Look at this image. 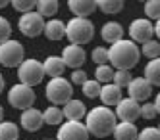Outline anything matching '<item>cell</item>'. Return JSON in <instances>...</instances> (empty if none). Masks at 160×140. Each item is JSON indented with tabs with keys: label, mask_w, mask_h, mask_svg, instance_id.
<instances>
[{
	"label": "cell",
	"mask_w": 160,
	"mask_h": 140,
	"mask_svg": "<svg viewBox=\"0 0 160 140\" xmlns=\"http://www.w3.org/2000/svg\"><path fill=\"white\" fill-rule=\"evenodd\" d=\"M44 96L50 102V106H58L60 104L64 106L66 102H70L73 98V88H72V83L64 77H56V79H50L47 83V88H44Z\"/></svg>",
	"instance_id": "cell-4"
},
{
	"label": "cell",
	"mask_w": 160,
	"mask_h": 140,
	"mask_svg": "<svg viewBox=\"0 0 160 140\" xmlns=\"http://www.w3.org/2000/svg\"><path fill=\"white\" fill-rule=\"evenodd\" d=\"M154 108H156V111H158V115H160V92H158L156 98H154Z\"/></svg>",
	"instance_id": "cell-39"
},
{
	"label": "cell",
	"mask_w": 160,
	"mask_h": 140,
	"mask_svg": "<svg viewBox=\"0 0 160 140\" xmlns=\"http://www.w3.org/2000/svg\"><path fill=\"white\" fill-rule=\"evenodd\" d=\"M35 100H37L35 90H33L31 86H27V85L18 83V85H14L8 90V104L14 110H21V111L29 110V108H33Z\"/></svg>",
	"instance_id": "cell-6"
},
{
	"label": "cell",
	"mask_w": 160,
	"mask_h": 140,
	"mask_svg": "<svg viewBox=\"0 0 160 140\" xmlns=\"http://www.w3.org/2000/svg\"><path fill=\"white\" fill-rule=\"evenodd\" d=\"M152 86H160V58L148 60V63L145 65V75H143Z\"/></svg>",
	"instance_id": "cell-23"
},
{
	"label": "cell",
	"mask_w": 160,
	"mask_h": 140,
	"mask_svg": "<svg viewBox=\"0 0 160 140\" xmlns=\"http://www.w3.org/2000/svg\"><path fill=\"white\" fill-rule=\"evenodd\" d=\"M8 6V2H6V0H0V10H2V8H6Z\"/></svg>",
	"instance_id": "cell-42"
},
{
	"label": "cell",
	"mask_w": 160,
	"mask_h": 140,
	"mask_svg": "<svg viewBox=\"0 0 160 140\" xmlns=\"http://www.w3.org/2000/svg\"><path fill=\"white\" fill-rule=\"evenodd\" d=\"M35 12H37L42 19H44V17L52 19L56 14H58V2H56V0H39Z\"/></svg>",
	"instance_id": "cell-24"
},
{
	"label": "cell",
	"mask_w": 160,
	"mask_h": 140,
	"mask_svg": "<svg viewBox=\"0 0 160 140\" xmlns=\"http://www.w3.org/2000/svg\"><path fill=\"white\" fill-rule=\"evenodd\" d=\"M116 123H118L116 113L106 106H97L93 110H89L85 115L87 131H89V134H93L97 138H104V136L112 134Z\"/></svg>",
	"instance_id": "cell-2"
},
{
	"label": "cell",
	"mask_w": 160,
	"mask_h": 140,
	"mask_svg": "<svg viewBox=\"0 0 160 140\" xmlns=\"http://www.w3.org/2000/svg\"><path fill=\"white\" fill-rule=\"evenodd\" d=\"M123 6H125L123 0H98L97 2V8L100 12H104V14H110V16L120 14L123 10Z\"/></svg>",
	"instance_id": "cell-27"
},
{
	"label": "cell",
	"mask_w": 160,
	"mask_h": 140,
	"mask_svg": "<svg viewBox=\"0 0 160 140\" xmlns=\"http://www.w3.org/2000/svg\"><path fill=\"white\" fill-rule=\"evenodd\" d=\"M114 113H116V119H120V121L135 123L141 117V106H139V102H135L131 98H122Z\"/></svg>",
	"instance_id": "cell-11"
},
{
	"label": "cell",
	"mask_w": 160,
	"mask_h": 140,
	"mask_svg": "<svg viewBox=\"0 0 160 140\" xmlns=\"http://www.w3.org/2000/svg\"><path fill=\"white\" fill-rule=\"evenodd\" d=\"M129 40H133L135 44L137 42H148L154 39V23L148 21L147 17H137L129 23Z\"/></svg>",
	"instance_id": "cell-9"
},
{
	"label": "cell",
	"mask_w": 160,
	"mask_h": 140,
	"mask_svg": "<svg viewBox=\"0 0 160 140\" xmlns=\"http://www.w3.org/2000/svg\"><path fill=\"white\" fill-rule=\"evenodd\" d=\"M18 79L21 85H27V86H37L42 83L44 79V67L42 62L39 60H33V58H25L21 65L18 67Z\"/></svg>",
	"instance_id": "cell-5"
},
{
	"label": "cell",
	"mask_w": 160,
	"mask_h": 140,
	"mask_svg": "<svg viewBox=\"0 0 160 140\" xmlns=\"http://www.w3.org/2000/svg\"><path fill=\"white\" fill-rule=\"evenodd\" d=\"M42 67H44V75H48L50 79L64 77V71H66V65H64L60 56H48L42 62Z\"/></svg>",
	"instance_id": "cell-21"
},
{
	"label": "cell",
	"mask_w": 160,
	"mask_h": 140,
	"mask_svg": "<svg viewBox=\"0 0 160 140\" xmlns=\"http://www.w3.org/2000/svg\"><path fill=\"white\" fill-rule=\"evenodd\" d=\"M12 6L16 12H21V16H23V14H29V12H35L37 2H33V0H14Z\"/></svg>",
	"instance_id": "cell-33"
},
{
	"label": "cell",
	"mask_w": 160,
	"mask_h": 140,
	"mask_svg": "<svg viewBox=\"0 0 160 140\" xmlns=\"http://www.w3.org/2000/svg\"><path fill=\"white\" fill-rule=\"evenodd\" d=\"M62 113H64L66 121H81L87 115V108H85V104L81 100L72 98L70 102H66L62 106Z\"/></svg>",
	"instance_id": "cell-15"
},
{
	"label": "cell",
	"mask_w": 160,
	"mask_h": 140,
	"mask_svg": "<svg viewBox=\"0 0 160 140\" xmlns=\"http://www.w3.org/2000/svg\"><path fill=\"white\" fill-rule=\"evenodd\" d=\"M68 8H70V12L73 14V17H85V19H89L98 10L97 0H70Z\"/></svg>",
	"instance_id": "cell-16"
},
{
	"label": "cell",
	"mask_w": 160,
	"mask_h": 140,
	"mask_svg": "<svg viewBox=\"0 0 160 140\" xmlns=\"http://www.w3.org/2000/svg\"><path fill=\"white\" fill-rule=\"evenodd\" d=\"M42 121L47 125H52V127H60L66 119H64V113H62V108L58 106H48L42 110Z\"/></svg>",
	"instance_id": "cell-22"
},
{
	"label": "cell",
	"mask_w": 160,
	"mask_h": 140,
	"mask_svg": "<svg viewBox=\"0 0 160 140\" xmlns=\"http://www.w3.org/2000/svg\"><path fill=\"white\" fill-rule=\"evenodd\" d=\"M137 140H160V131L156 127H145L137 134Z\"/></svg>",
	"instance_id": "cell-34"
},
{
	"label": "cell",
	"mask_w": 160,
	"mask_h": 140,
	"mask_svg": "<svg viewBox=\"0 0 160 140\" xmlns=\"http://www.w3.org/2000/svg\"><path fill=\"white\" fill-rule=\"evenodd\" d=\"M0 140H19V127L12 121L0 123Z\"/></svg>",
	"instance_id": "cell-26"
},
{
	"label": "cell",
	"mask_w": 160,
	"mask_h": 140,
	"mask_svg": "<svg viewBox=\"0 0 160 140\" xmlns=\"http://www.w3.org/2000/svg\"><path fill=\"white\" fill-rule=\"evenodd\" d=\"M158 115V111H156V108H154V102H145V104H141V117L143 119H154Z\"/></svg>",
	"instance_id": "cell-35"
},
{
	"label": "cell",
	"mask_w": 160,
	"mask_h": 140,
	"mask_svg": "<svg viewBox=\"0 0 160 140\" xmlns=\"http://www.w3.org/2000/svg\"><path fill=\"white\" fill-rule=\"evenodd\" d=\"M47 140H52V138H47Z\"/></svg>",
	"instance_id": "cell-44"
},
{
	"label": "cell",
	"mask_w": 160,
	"mask_h": 140,
	"mask_svg": "<svg viewBox=\"0 0 160 140\" xmlns=\"http://www.w3.org/2000/svg\"><path fill=\"white\" fill-rule=\"evenodd\" d=\"M137 134H139V131H137L135 123H125V121H118L112 133L114 140H137Z\"/></svg>",
	"instance_id": "cell-20"
},
{
	"label": "cell",
	"mask_w": 160,
	"mask_h": 140,
	"mask_svg": "<svg viewBox=\"0 0 160 140\" xmlns=\"http://www.w3.org/2000/svg\"><path fill=\"white\" fill-rule=\"evenodd\" d=\"M87 73L83 71V69H73L72 71V81L70 83H73V85H79V86H83L85 83H87Z\"/></svg>",
	"instance_id": "cell-37"
},
{
	"label": "cell",
	"mask_w": 160,
	"mask_h": 140,
	"mask_svg": "<svg viewBox=\"0 0 160 140\" xmlns=\"http://www.w3.org/2000/svg\"><path fill=\"white\" fill-rule=\"evenodd\" d=\"M23 60H25V48L21 46V42L10 39L0 44V65L19 67Z\"/></svg>",
	"instance_id": "cell-7"
},
{
	"label": "cell",
	"mask_w": 160,
	"mask_h": 140,
	"mask_svg": "<svg viewBox=\"0 0 160 140\" xmlns=\"http://www.w3.org/2000/svg\"><path fill=\"white\" fill-rule=\"evenodd\" d=\"M62 62L66 67H72V69H81V65L87 60V52L83 46H77V44H68L66 48L62 50Z\"/></svg>",
	"instance_id": "cell-13"
},
{
	"label": "cell",
	"mask_w": 160,
	"mask_h": 140,
	"mask_svg": "<svg viewBox=\"0 0 160 140\" xmlns=\"http://www.w3.org/2000/svg\"><path fill=\"white\" fill-rule=\"evenodd\" d=\"M91 58L97 65H106L108 63V48L104 46H95L93 52H91Z\"/></svg>",
	"instance_id": "cell-31"
},
{
	"label": "cell",
	"mask_w": 160,
	"mask_h": 140,
	"mask_svg": "<svg viewBox=\"0 0 160 140\" xmlns=\"http://www.w3.org/2000/svg\"><path fill=\"white\" fill-rule=\"evenodd\" d=\"M42 35H44L48 40H62V39L66 37V23H64L62 19L52 17V19H48L47 23H44Z\"/></svg>",
	"instance_id": "cell-19"
},
{
	"label": "cell",
	"mask_w": 160,
	"mask_h": 140,
	"mask_svg": "<svg viewBox=\"0 0 160 140\" xmlns=\"http://www.w3.org/2000/svg\"><path fill=\"white\" fill-rule=\"evenodd\" d=\"M100 102H102V106H106V108H116L120 100H122V88L116 86L114 83H108V85H102L100 88V94H98Z\"/></svg>",
	"instance_id": "cell-17"
},
{
	"label": "cell",
	"mask_w": 160,
	"mask_h": 140,
	"mask_svg": "<svg viewBox=\"0 0 160 140\" xmlns=\"http://www.w3.org/2000/svg\"><path fill=\"white\" fill-rule=\"evenodd\" d=\"M154 35H156V40L160 42V19L154 23Z\"/></svg>",
	"instance_id": "cell-38"
},
{
	"label": "cell",
	"mask_w": 160,
	"mask_h": 140,
	"mask_svg": "<svg viewBox=\"0 0 160 140\" xmlns=\"http://www.w3.org/2000/svg\"><path fill=\"white\" fill-rule=\"evenodd\" d=\"M66 37L70 40V44H77V46L91 42L95 37L93 21L85 19V17H72L66 23Z\"/></svg>",
	"instance_id": "cell-3"
},
{
	"label": "cell",
	"mask_w": 160,
	"mask_h": 140,
	"mask_svg": "<svg viewBox=\"0 0 160 140\" xmlns=\"http://www.w3.org/2000/svg\"><path fill=\"white\" fill-rule=\"evenodd\" d=\"M156 129H158V131H160V125H158V127H156Z\"/></svg>",
	"instance_id": "cell-43"
},
{
	"label": "cell",
	"mask_w": 160,
	"mask_h": 140,
	"mask_svg": "<svg viewBox=\"0 0 160 140\" xmlns=\"http://www.w3.org/2000/svg\"><path fill=\"white\" fill-rule=\"evenodd\" d=\"M4 88H6V83H4V77L0 75V94H2V92H4Z\"/></svg>",
	"instance_id": "cell-40"
},
{
	"label": "cell",
	"mask_w": 160,
	"mask_h": 140,
	"mask_svg": "<svg viewBox=\"0 0 160 140\" xmlns=\"http://www.w3.org/2000/svg\"><path fill=\"white\" fill-rule=\"evenodd\" d=\"M10 35H12V25H10V21L6 17L0 16V44L10 40Z\"/></svg>",
	"instance_id": "cell-36"
},
{
	"label": "cell",
	"mask_w": 160,
	"mask_h": 140,
	"mask_svg": "<svg viewBox=\"0 0 160 140\" xmlns=\"http://www.w3.org/2000/svg\"><path fill=\"white\" fill-rule=\"evenodd\" d=\"M139 60H141V50L139 44H135L133 40L122 39L110 44L108 48V63L116 71H131L139 63Z\"/></svg>",
	"instance_id": "cell-1"
},
{
	"label": "cell",
	"mask_w": 160,
	"mask_h": 140,
	"mask_svg": "<svg viewBox=\"0 0 160 140\" xmlns=\"http://www.w3.org/2000/svg\"><path fill=\"white\" fill-rule=\"evenodd\" d=\"M100 88H102V85L100 83H97L95 79H87V83L83 85V94L87 96V98H98V94H100Z\"/></svg>",
	"instance_id": "cell-30"
},
{
	"label": "cell",
	"mask_w": 160,
	"mask_h": 140,
	"mask_svg": "<svg viewBox=\"0 0 160 140\" xmlns=\"http://www.w3.org/2000/svg\"><path fill=\"white\" fill-rule=\"evenodd\" d=\"M2 121H4V108L0 106V123H2Z\"/></svg>",
	"instance_id": "cell-41"
},
{
	"label": "cell",
	"mask_w": 160,
	"mask_h": 140,
	"mask_svg": "<svg viewBox=\"0 0 160 140\" xmlns=\"http://www.w3.org/2000/svg\"><path fill=\"white\" fill-rule=\"evenodd\" d=\"M100 37H102L104 42H110V44L122 40L123 39V27H122V23H118V21H106L104 25H102V29H100Z\"/></svg>",
	"instance_id": "cell-18"
},
{
	"label": "cell",
	"mask_w": 160,
	"mask_h": 140,
	"mask_svg": "<svg viewBox=\"0 0 160 140\" xmlns=\"http://www.w3.org/2000/svg\"><path fill=\"white\" fill-rule=\"evenodd\" d=\"M114 73H116V69H114L110 63H106V65H97V69H95V81H97V83H100V85H108V83H112Z\"/></svg>",
	"instance_id": "cell-25"
},
{
	"label": "cell",
	"mask_w": 160,
	"mask_h": 140,
	"mask_svg": "<svg viewBox=\"0 0 160 140\" xmlns=\"http://www.w3.org/2000/svg\"><path fill=\"white\" fill-rule=\"evenodd\" d=\"M131 79H133L131 71H116V73H114L112 83L116 86H120V88H128V85L131 83Z\"/></svg>",
	"instance_id": "cell-32"
},
{
	"label": "cell",
	"mask_w": 160,
	"mask_h": 140,
	"mask_svg": "<svg viewBox=\"0 0 160 140\" xmlns=\"http://www.w3.org/2000/svg\"><path fill=\"white\" fill-rule=\"evenodd\" d=\"M145 16L148 21L160 19V0H148V2H145Z\"/></svg>",
	"instance_id": "cell-29"
},
{
	"label": "cell",
	"mask_w": 160,
	"mask_h": 140,
	"mask_svg": "<svg viewBox=\"0 0 160 140\" xmlns=\"http://www.w3.org/2000/svg\"><path fill=\"white\" fill-rule=\"evenodd\" d=\"M19 123H21V127H23L25 131L37 133L41 127L44 125V121H42V111L37 110L35 106L29 108V110H23V111H21V115H19Z\"/></svg>",
	"instance_id": "cell-14"
},
{
	"label": "cell",
	"mask_w": 160,
	"mask_h": 140,
	"mask_svg": "<svg viewBox=\"0 0 160 140\" xmlns=\"http://www.w3.org/2000/svg\"><path fill=\"white\" fill-rule=\"evenodd\" d=\"M141 56L148 58V60H154V58H160V42L156 39L148 40L145 44H141Z\"/></svg>",
	"instance_id": "cell-28"
},
{
	"label": "cell",
	"mask_w": 160,
	"mask_h": 140,
	"mask_svg": "<svg viewBox=\"0 0 160 140\" xmlns=\"http://www.w3.org/2000/svg\"><path fill=\"white\" fill-rule=\"evenodd\" d=\"M128 98L135 102H147L152 94V85L148 83L145 77H133L131 83L128 85Z\"/></svg>",
	"instance_id": "cell-12"
},
{
	"label": "cell",
	"mask_w": 160,
	"mask_h": 140,
	"mask_svg": "<svg viewBox=\"0 0 160 140\" xmlns=\"http://www.w3.org/2000/svg\"><path fill=\"white\" fill-rule=\"evenodd\" d=\"M44 21L37 12H29V14H23L19 17V21H18V29H19V33L23 35V37H29V39H35V37H39V35H42V31H44Z\"/></svg>",
	"instance_id": "cell-8"
},
{
	"label": "cell",
	"mask_w": 160,
	"mask_h": 140,
	"mask_svg": "<svg viewBox=\"0 0 160 140\" xmlns=\"http://www.w3.org/2000/svg\"><path fill=\"white\" fill-rule=\"evenodd\" d=\"M89 131L81 121H64L58 127L56 140H89Z\"/></svg>",
	"instance_id": "cell-10"
}]
</instances>
